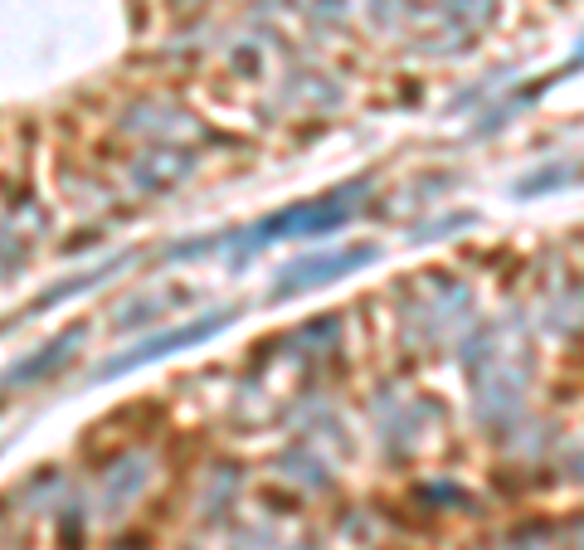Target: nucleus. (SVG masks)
Wrapping results in <instances>:
<instances>
[{
    "label": "nucleus",
    "mask_w": 584,
    "mask_h": 550,
    "mask_svg": "<svg viewBox=\"0 0 584 550\" xmlns=\"http://www.w3.org/2000/svg\"><path fill=\"white\" fill-rule=\"evenodd\" d=\"M215 327H224V317H205V322H195V327H186V332H171V336H156V341H146L137 346L132 356H122L112 370H127V366H137V361H151V356H161V351H171V346H186V341H200V336H210Z\"/></svg>",
    "instance_id": "1"
}]
</instances>
